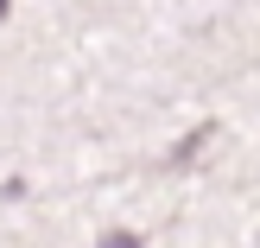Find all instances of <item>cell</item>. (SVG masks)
<instances>
[{"mask_svg":"<svg viewBox=\"0 0 260 248\" xmlns=\"http://www.w3.org/2000/svg\"><path fill=\"white\" fill-rule=\"evenodd\" d=\"M0 13H7V0H0Z\"/></svg>","mask_w":260,"mask_h":248,"instance_id":"7a4b0ae2","label":"cell"},{"mask_svg":"<svg viewBox=\"0 0 260 248\" xmlns=\"http://www.w3.org/2000/svg\"><path fill=\"white\" fill-rule=\"evenodd\" d=\"M102 248H140V236H127V229H108V236H102Z\"/></svg>","mask_w":260,"mask_h":248,"instance_id":"6da1fadb","label":"cell"}]
</instances>
